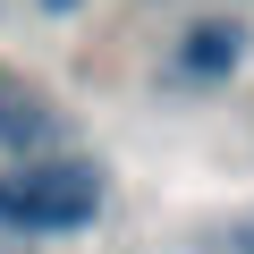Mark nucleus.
<instances>
[{"mask_svg": "<svg viewBox=\"0 0 254 254\" xmlns=\"http://www.w3.org/2000/svg\"><path fill=\"white\" fill-rule=\"evenodd\" d=\"M102 212V170L93 161H17L0 178V220L17 237H76Z\"/></svg>", "mask_w": 254, "mask_h": 254, "instance_id": "obj_1", "label": "nucleus"}, {"mask_svg": "<svg viewBox=\"0 0 254 254\" xmlns=\"http://www.w3.org/2000/svg\"><path fill=\"white\" fill-rule=\"evenodd\" d=\"M51 136H60V119L43 110V93H26L17 76H0V144H9V153H26V161H34V153H43Z\"/></svg>", "mask_w": 254, "mask_h": 254, "instance_id": "obj_2", "label": "nucleus"}, {"mask_svg": "<svg viewBox=\"0 0 254 254\" xmlns=\"http://www.w3.org/2000/svg\"><path fill=\"white\" fill-rule=\"evenodd\" d=\"M246 60V34L237 26H220V17H203V26H187V43H178V76H195V85H212V76H229Z\"/></svg>", "mask_w": 254, "mask_h": 254, "instance_id": "obj_3", "label": "nucleus"}, {"mask_svg": "<svg viewBox=\"0 0 254 254\" xmlns=\"http://www.w3.org/2000/svg\"><path fill=\"white\" fill-rule=\"evenodd\" d=\"M203 254H254V220H229V229H203Z\"/></svg>", "mask_w": 254, "mask_h": 254, "instance_id": "obj_4", "label": "nucleus"}, {"mask_svg": "<svg viewBox=\"0 0 254 254\" xmlns=\"http://www.w3.org/2000/svg\"><path fill=\"white\" fill-rule=\"evenodd\" d=\"M51 9H76V0H51Z\"/></svg>", "mask_w": 254, "mask_h": 254, "instance_id": "obj_5", "label": "nucleus"}, {"mask_svg": "<svg viewBox=\"0 0 254 254\" xmlns=\"http://www.w3.org/2000/svg\"><path fill=\"white\" fill-rule=\"evenodd\" d=\"M0 254H9V246H0Z\"/></svg>", "mask_w": 254, "mask_h": 254, "instance_id": "obj_6", "label": "nucleus"}]
</instances>
